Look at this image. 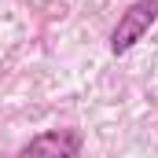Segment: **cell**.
Returning a JSON list of instances; mask_svg holds the SVG:
<instances>
[{
    "mask_svg": "<svg viewBox=\"0 0 158 158\" xmlns=\"http://www.w3.org/2000/svg\"><path fill=\"white\" fill-rule=\"evenodd\" d=\"M158 22V0H136L125 7V15L118 19V26L110 30V52L125 55L129 48H136L147 37V30Z\"/></svg>",
    "mask_w": 158,
    "mask_h": 158,
    "instance_id": "1",
    "label": "cell"
},
{
    "mask_svg": "<svg viewBox=\"0 0 158 158\" xmlns=\"http://www.w3.org/2000/svg\"><path fill=\"white\" fill-rule=\"evenodd\" d=\"M81 132L77 129H48V132H37L19 158H77L81 155Z\"/></svg>",
    "mask_w": 158,
    "mask_h": 158,
    "instance_id": "2",
    "label": "cell"
}]
</instances>
